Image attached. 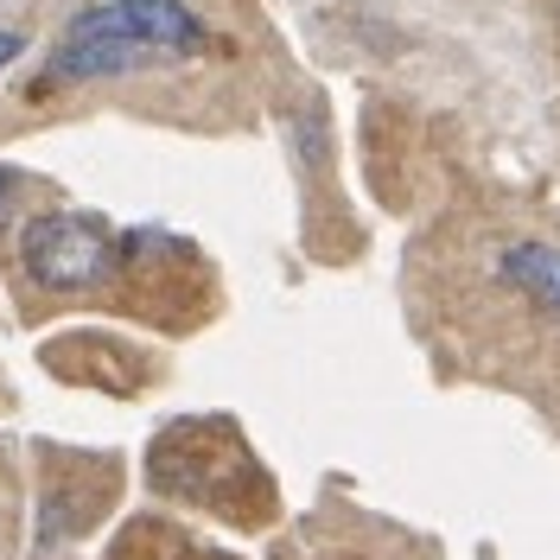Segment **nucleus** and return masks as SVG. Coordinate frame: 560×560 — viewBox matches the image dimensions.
Wrapping results in <instances>:
<instances>
[{
	"label": "nucleus",
	"mask_w": 560,
	"mask_h": 560,
	"mask_svg": "<svg viewBox=\"0 0 560 560\" xmlns=\"http://www.w3.org/2000/svg\"><path fill=\"white\" fill-rule=\"evenodd\" d=\"M503 280L523 287L528 300H541V306H555L560 313V248H548V243L503 248Z\"/></svg>",
	"instance_id": "obj_3"
},
{
	"label": "nucleus",
	"mask_w": 560,
	"mask_h": 560,
	"mask_svg": "<svg viewBox=\"0 0 560 560\" xmlns=\"http://www.w3.org/2000/svg\"><path fill=\"white\" fill-rule=\"evenodd\" d=\"M20 51H26V38H20V33H0V70L13 65V58H20Z\"/></svg>",
	"instance_id": "obj_4"
},
{
	"label": "nucleus",
	"mask_w": 560,
	"mask_h": 560,
	"mask_svg": "<svg viewBox=\"0 0 560 560\" xmlns=\"http://www.w3.org/2000/svg\"><path fill=\"white\" fill-rule=\"evenodd\" d=\"M198 51H210V26L185 0H96L65 26L38 90L103 83V77H128V70L198 58Z\"/></svg>",
	"instance_id": "obj_1"
},
{
	"label": "nucleus",
	"mask_w": 560,
	"mask_h": 560,
	"mask_svg": "<svg viewBox=\"0 0 560 560\" xmlns=\"http://www.w3.org/2000/svg\"><path fill=\"white\" fill-rule=\"evenodd\" d=\"M7 198H13V173L0 166V210H7Z\"/></svg>",
	"instance_id": "obj_5"
},
{
	"label": "nucleus",
	"mask_w": 560,
	"mask_h": 560,
	"mask_svg": "<svg viewBox=\"0 0 560 560\" xmlns=\"http://www.w3.org/2000/svg\"><path fill=\"white\" fill-rule=\"evenodd\" d=\"M20 261L38 287L51 293H83V287H103L115 275V236H108L96 217H77V210H51L33 217L26 236H20Z\"/></svg>",
	"instance_id": "obj_2"
}]
</instances>
